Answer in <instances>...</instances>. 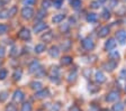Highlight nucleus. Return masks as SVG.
Instances as JSON below:
<instances>
[{"label":"nucleus","mask_w":126,"mask_h":111,"mask_svg":"<svg viewBox=\"0 0 126 111\" xmlns=\"http://www.w3.org/2000/svg\"><path fill=\"white\" fill-rule=\"evenodd\" d=\"M31 30L28 28H21L18 33V37L23 40H28L31 39Z\"/></svg>","instance_id":"423d86ee"},{"label":"nucleus","mask_w":126,"mask_h":111,"mask_svg":"<svg viewBox=\"0 0 126 111\" xmlns=\"http://www.w3.org/2000/svg\"><path fill=\"white\" fill-rule=\"evenodd\" d=\"M109 32H110V29L108 26L101 27V28L99 29V32H98V37H99V38H105L106 36H108Z\"/></svg>","instance_id":"4468645a"},{"label":"nucleus","mask_w":126,"mask_h":111,"mask_svg":"<svg viewBox=\"0 0 126 111\" xmlns=\"http://www.w3.org/2000/svg\"><path fill=\"white\" fill-rule=\"evenodd\" d=\"M101 15H102L101 17H102V18H104V19H106V20L110 18V12H109V10H108V9H105V10L102 11V13H101Z\"/></svg>","instance_id":"72a5a7b5"},{"label":"nucleus","mask_w":126,"mask_h":111,"mask_svg":"<svg viewBox=\"0 0 126 111\" xmlns=\"http://www.w3.org/2000/svg\"><path fill=\"white\" fill-rule=\"evenodd\" d=\"M45 15H46V11H45V9H42V10H39L38 12H37L36 20H41V19H43V18L45 17Z\"/></svg>","instance_id":"cd10ccee"},{"label":"nucleus","mask_w":126,"mask_h":111,"mask_svg":"<svg viewBox=\"0 0 126 111\" xmlns=\"http://www.w3.org/2000/svg\"><path fill=\"white\" fill-rule=\"evenodd\" d=\"M7 71L6 70H0V80H5L7 77Z\"/></svg>","instance_id":"58836bf2"},{"label":"nucleus","mask_w":126,"mask_h":111,"mask_svg":"<svg viewBox=\"0 0 126 111\" xmlns=\"http://www.w3.org/2000/svg\"><path fill=\"white\" fill-rule=\"evenodd\" d=\"M72 63V57L71 56H64V57H62V60H61V64L62 65H70V64Z\"/></svg>","instance_id":"5701e85b"},{"label":"nucleus","mask_w":126,"mask_h":111,"mask_svg":"<svg viewBox=\"0 0 126 111\" xmlns=\"http://www.w3.org/2000/svg\"><path fill=\"white\" fill-rule=\"evenodd\" d=\"M45 48H46V46H45V44H37L36 46H35V53H37V54H42L43 52L45 50Z\"/></svg>","instance_id":"412c9836"},{"label":"nucleus","mask_w":126,"mask_h":111,"mask_svg":"<svg viewBox=\"0 0 126 111\" xmlns=\"http://www.w3.org/2000/svg\"><path fill=\"white\" fill-rule=\"evenodd\" d=\"M9 54H10V56H17L18 55V47L13 46L11 49H10V52H9Z\"/></svg>","instance_id":"2f4dec72"},{"label":"nucleus","mask_w":126,"mask_h":111,"mask_svg":"<svg viewBox=\"0 0 126 111\" xmlns=\"http://www.w3.org/2000/svg\"><path fill=\"white\" fill-rule=\"evenodd\" d=\"M46 28H47V25L45 24V23H43V21H41V23H37V24L35 25L33 30H34V33H41V32H43V30H45Z\"/></svg>","instance_id":"ddd939ff"},{"label":"nucleus","mask_w":126,"mask_h":111,"mask_svg":"<svg viewBox=\"0 0 126 111\" xmlns=\"http://www.w3.org/2000/svg\"><path fill=\"white\" fill-rule=\"evenodd\" d=\"M77 76H78V73H77L76 70H73V72H70V74L68 75V81L69 82H74L77 79Z\"/></svg>","instance_id":"4be33fe9"},{"label":"nucleus","mask_w":126,"mask_h":111,"mask_svg":"<svg viewBox=\"0 0 126 111\" xmlns=\"http://www.w3.org/2000/svg\"><path fill=\"white\" fill-rule=\"evenodd\" d=\"M48 54H50L51 57H59L60 55V48L58 46H52L48 50Z\"/></svg>","instance_id":"2eb2a0df"},{"label":"nucleus","mask_w":126,"mask_h":111,"mask_svg":"<svg viewBox=\"0 0 126 111\" xmlns=\"http://www.w3.org/2000/svg\"><path fill=\"white\" fill-rule=\"evenodd\" d=\"M51 6H52V1H51V0H44V1H43V3H42L43 9L50 8Z\"/></svg>","instance_id":"7c9ffc66"},{"label":"nucleus","mask_w":126,"mask_h":111,"mask_svg":"<svg viewBox=\"0 0 126 111\" xmlns=\"http://www.w3.org/2000/svg\"><path fill=\"white\" fill-rule=\"evenodd\" d=\"M90 6H91V8H94V9H98L100 7V2L98 1V0H96V1H91V2H90Z\"/></svg>","instance_id":"e433bc0d"},{"label":"nucleus","mask_w":126,"mask_h":111,"mask_svg":"<svg viewBox=\"0 0 126 111\" xmlns=\"http://www.w3.org/2000/svg\"><path fill=\"white\" fill-rule=\"evenodd\" d=\"M101 111H109V110H108V109H102Z\"/></svg>","instance_id":"09e8293b"},{"label":"nucleus","mask_w":126,"mask_h":111,"mask_svg":"<svg viewBox=\"0 0 126 111\" xmlns=\"http://www.w3.org/2000/svg\"><path fill=\"white\" fill-rule=\"evenodd\" d=\"M71 5H72V8L78 10V9L81 8L82 2H81V0H72V1H71Z\"/></svg>","instance_id":"b1692460"},{"label":"nucleus","mask_w":126,"mask_h":111,"mask_svg":"<svg viewBox=\"0 0 126 111\" xmlns=\"http://www.w3.org/2000/svg\"><path fill=\"white\" fill-rule=\"evenodd\" d=\"M64 18H65V15H64V13H56L52 18V21L54 24H60L61 21H63Z\"/></svg>","instance_id":"dca6fc26"},{"label":"nucleus","mask_w":126,"mask_h":111,"mask_svg":"<svg viewBox=\"0 0 126 111\" xmlns=\"http://www.w3.org/2000/svg\"><path fill=\"white\" fill-rule=\"evenodd\" d=\"M21 111H32V104L29 102H25L21 107Z\"/></svg>","instance_id":"c756f323"},{"label":"nucleus","mask_w":126,"mask_h":111,"mask_svg":"<svg viewBox=\"0 0 126 111\" xmlns=\"http://www.w3.org/2000/svg\"><path fill=\"white\" fill-rule=\"evenodd\" d=\"M21 75H23V71L20 69L19 70H16L15 73H14V80L15 81H19L21 79Z\"/></svg>","instance_id":"393cba45"},{"label":"nucleus","mask_w":126,"mask_h":111,"mask_svg":"<svg viewBox=\"0 0 126 111\" xmlns=\"http://www.w3.org/2000/svg\"><path fill=\"white\" fill-rule=\"evenodd\" d=\"M119 79L126 80V69H123L121 72H119Z\"/></svg>","instance_id":"ea45409f"},{"label":"nucleus","mask_w":126,"mask_h":111,"mask_svg":"<svg viewBox=\"0 0 126 111\" xmlns=\"http://www.w3.org/2000/svg\"><path fill=\"white\" fill-rule=\"evenodd\" d=\"M39 67H41V64H39V62L37 61V60H34V61L29 64L28 71H29V73H36V71L39 69Z\"/></svg>","instance_id":"f8f14e48"},{"label":"nucleus","mask_w":126,"mask_h":111,"mask_svg":"<svg viewBox=\"0 0 126 111\" xmlns=\"http://www.w3.org/2000/svg\"><path fill=\"white\" fill-rule=\"evenodd\" d=\"M36 2V0H23V3H24V6H33L34 3Z\"/></svg>","instance_id":"4c0bfd02"},{"label":"nucleus","mask_w":126,"mask_h":111,"mask_svg":"<svg viewBox=\"0 0 126 111\" xmlns=\"http://www.w3.org/2000/svg\"><path fill=\"white\" fill-rule=\"evenodd\" d=\"M31 87L35 91H39L43 89V84L41 82H38V81H34V82L31 83Z\"/></svg>","instance_id":"6ab92c4d"},{"label":"nucleus","mask_w":126,"mask_h":111,"mask_svg":"<svg viewBox=\"0 0 126 111\" xmlns=\"http://www.w3.org/2000/svg\"><path fill=\"white\" fill-rule=\"evenodd\" d=\"M125 91H126V87H125Z\"/></svg>","instance_id":"8fccbe9b"},{"label":"nucleus","mask_w":126,"mask_h":111,"mask_svg":"<svg viewBox=\"0 0 126 111\" xmlns=\"http://www.w3.org/2000/svg\"><path fill=\"white\" fill-rule=\"evenodd\" d=\"M118 99H119V92L116 90L110 91L107 94V97H106V101H107V102H115Z\"/></svg>","instance_id":"0eeeda50"},{"label":"nucleus","mask_w":126,"mask_h":111,"mask_svg":"<svg viewBox=\"0 0 126 111\" xmlns=\"http://www.w3.org/2000/svg\"><path fill=\"white\" fill-rule=\"evenodd\" d=\"M116 39L121 45H125L126 44V30L121 29L116 33Z\"/></svg>","instance_id":"39448f33"},{"label":"nucleus","mask_w":126,"mask_h":111,"mask_svg":"<svg viewBox=\"0 0 126 111\" xmlns=\"http://www.w3.org/2000/svg\"><path fill=\"white\" fill-rule=\"evenodd\" d=\"M117 64H118L117 61H115V60H110V61H107V62H105V63L102 64V69L105 70V71H107V72H113L114 70L117 67Z\"/></svg>","instance_id":"f03ea898"},{"label":"nucleus","mask_w":126,"mask_h":111,"mask_svg":"<svg viewBox=\"0 0 126 111\" xmlns=\"http://www.w3.org/2000/svg\"><path fill=\"white\" fill-rule=\"evenodd\" d=\"M53 36H54V35H53V32H47L41 37V39L44 40V42H51V40L53 39Z\"/></svg>","instance_id":"a211bd4d"},{"label":"nucleus","mask_w":126,"mask_h":111,"mask_svg":"<svg viewBox=\"0 0 126 111\" xmlns=\"http://www.w3.org/2000/svg\"><path fill=\"white\" fill-rule=\"evenodd\" d=\"M8 17H9V10H6V9L0 10V19H6Z\"/></svg>","instance_id":"bb28decb"},{"label":"nucleus","mask_w":126,"mask_h":111,"mask_svg":"<svg viewBox=\"0 0 126 111\" xmlns=\"http://www.w3.org/2000/svg\"><path fill=\"white\" fill-rule=\"evenodd\" d=\"M21 16L24 19H31L32 17L34 16V10L32 7L29 6H25L23 9H21Z\"/></svg>","instance_id":"20e7f679"},{"label":"nucleus","mask_w":126,"mask_h":111,"mask_svg":"<svg viewBox=\"0 0 126 111\" xmlns=\"http://www.w3.org/2000/svg\"><path fill=\"white\" fill-rule=\"evenodd\" d=\"M47 97H50V91L47 89H45V90L42 89L39 91H36V93H35V99H37V100H42V99H45Z\"/></svg>","instance_id":"6e6552de"},{"label":"nucleus","mask_w":126,"mask_h":111,"mask_svg":"<svg viewBox=\"0 0 126 111\" xmlns=\"http://www.w3.org/2000/svg\"><path fill=\"white\" fill-rule=\"evenodd\" d=\"M7 98H8V93L7 92L0 93V101H5Z\"/></svg>","instance_id":"37998d69"},{"label":"nucleus","mask_w":126,"mask_h":111,"mask_svg":"<svg viewBox=\"0 0 126 111\" xmlns=\"http://www.w3.org/2000/svg\"><path fill=\"white\" fill-rule=\"evenodd\" d=\"M116 45H117V42H116L115 38H109V39L105 43V49L107 50V52H110V50L115 49Z\"/></svg>","instance_id":"1a4fd4ad"},{"label":"nucleus","mask_w":126,"mask_h":111,"mask_svg":"<svg viewBox=\"0 0 126 111\" xmlns=\"http://www.w3.org/2000/svg\"><path fill=\"white\" fill-rule=\"evenodd\" d=\"M98 1H99V2H106L107 0H98Z\"/></svg>","instance_id":"de8ad7c7"},{"label":"nucleus","mask_w":126,"mask_h":111,"mask_svg":"<svg viewBox=\"0 0 126 111\" xmlns=\"http://www.w3.org/2000/svg\"><path fill=\"white\" fill-rule=\"evenodd\" d=\"M89 111H99V109H98L96 106H91L89 108Z\"/></svg>","instance_id":"a18cd8bd"},{"label":"nucleus","mask_w":126,"mask_h":111,"mask_svg":"<svg viewBox=\"0 0 126 111\" xmlns=\"http://www.w3.org/2000/svg\"><path fill=\"white\" fill-rule=\"evenodd\" d=\"M8 32V26L3 24H0V35H3Z\"/></svg>","instance_id":"473e14b6"},{"label":"nucleus","mask_w":126,"mask_h":111,"mask_svg":"<svg viewBox=\"0 0 126 111\" xmlns=\"http://www.w3.org/2000/svg\"><path fill=\"white\" fill-rule=\"evenodd\" d=\"M3 55H5V48L0 47V57H2Z\"/></svg>","instance_id":"49530a36"},{"label":"nucleus","mask_w":126,"mask_h":111,"mask_svg":"<svg viewBox=\"0 0 126 111\" xmlns=\"http://www.w3.org/2000/svg\"><path fill=\"white\" fill-rule=\"evenodd\" d=\"M60 75H61L60 69H59L58 66H53L52 70H51V73H50L51 81H52V82L58 83L59 81H60Z\"/></svg>","instance_id":"f257e3e1"},{"label":"nucleus","mask_w":126,"mask_h":111,"mask_svg":"<svg viewBox=\"0 0 126 111\" xmlns=\"http://www.w3.org/2000/svg\"><path fill=\"white\" fill-rule=\"evenodd\" d=\"M5 111H17V108H16L15 104H13V103H9V104L6 107V110Z\"/></svg>","instance_id":"c9c22d12"},{"label":"nucleus","mask_w":126,"mask_h":111,"mask_svg":"<svg viewBox=\"0 0 126 111\" xmlns=\"http://www.w3.org/2000/svg\"><path fill=\"white\" fill-rule=\"evenodd\" d=\"M25 99V93L21 90H16L13 94V100L15 102H21Z\"/></svg>","instance_id":"9d476101"},{"label":"nucleus","mask_w":126,"mask_h":111,"mask_svg":"<svg viewBox=\"0 0 126 111\" xmlns=\"http://www.w3.org/2000/svg\"><path fill=\"white\" fill-rule=\"evenodd\" d=\"M82 47L86 50H92L94 48V42L91 37H86L82 39Z\"/></svg>","instance_id":"7ed1b4c3"},{"label":"nucleus","mask_w":126,"mask_h":111,"mask_svg":"<svg viewBox=\"0 0 126 111\" xmlns=\"http://www.w3.org/2000/svg\"><path fill=\"white\" fill-rule=\"evenodd\" d=\"M109 57L111 58V60H118L119 58V53H118L117 50H115V49H113V50H110L109 52Z\"/></svg>","instance_id":"a878e982"},{"label":"nucleus","mask_w":126,"mask_h":111,"mask_svg":"<svg viewBox=\"0 0 126 111\" xmlns=\"http://www.w3.org/2000/svg\"><path fill=\"white\" fill-rule=\"evenodd\" d=\"M16 11H17V8H16L15 6H14L13 8L9 10V17H13V16H15L16 15Z\"/></svg>","instance_id":"79ce46f5"},{"label":"nucleus","mask_w":126,"mask_h":111,"mask_svg":"<svg viewBox=\"0 0 126 111\" xmlns=\"http://www.w3.org/2000/svg\"><path fill=\"white\" fill-rule=\"evenodd\" d=\"M52 5L54 6V8L60 9L61 7L63 6V0H54V1L52 2Z\"/></svg>","instance_id":"c85d7f7f"},{"label":"nucleus","mask_w":126,"mask_h":111,"mask_svg":"<svg viewBox=\"0 0 126 111\" xmlns=\"http://www.w3.org/2000/svg\"><path fill=\"white\" fill-rule=\"evenodd\" d=\"M71 46V42L70 40H66L65 42V46H63V49H69Z\"/></svg>","instance_id":"c03bdc74"},{"label":"nucleus","mask_w":126,"mask_h":111,"mask_svg":"<svg viewBox=\"0 0 126 111\" xmlns=\"http://www.w3.org/2000/svg\"><path fill=\"white\" fill-rule=\"evenodd\" d=\"M97 20H98L97 13L90 12V13H88V15H87V21H88V23H96Z\"/></svg>","instance_id":"f3484780"},{"label":"nucleus","mask_w":126,"mask_h":111,"mask_svg":"<svg viewBox=\"0 0 126 111\" xmlns=\"http://www.w3.org/2000/svg\"><path fill=\"white\" fill-rule=\"evenodd\" d=\"M117 5H118V0H110V2H109V8H115Z\"/></svg>","instance_id":"a19ab883"},{"label":"nucleus","mask_w":126,"mask_h":111,"mask_svg":"<svg viewBox=\"0 0 126 111\" xmlns=\"http://www.w3.org/2000/svg\"><path fill=\"white\" fill-rule=\"evenodd\" d=\"M124 1H126V0H124Z\"/></svg>","instance_id":"3c124183"},{"label":"nucleus","mask_w":126,"mask_h":111,"mask_svg":"<svg viewBox=\"0 0 126 111\" xmlns=\"http://www.w3.org/2000/svg\"><path fill=\"white\" fill-rule=\"evenodd\" d=\"M94 81L98 83V84H102V83L106 82V76L105 74L102 73L101 71H97L94 73Z\"/></svg>","instance_id":"9b49d317"},{"label":"nucleus","mask_w":126,"mask_h":111,"mask_svg":"<svg viewBox=\"0 0 126 111\" xmlns=\"http://www.w3.org/2000/svg\"><path fill=\"white\" fill-rule=\"evenodd\" d=\"M125 109V104L123 102H117L113 106V111H124Z\"/></svg>","instance_id":"aec40b11"},{"label":"nucleus","mask_w":126,"mask_h":111,"mask_svg":"<svg viewBox=\"0 0 126 111\" xmlns=\"http://www.w3.org/2000/svg\"><path fill=\"white\" fill-rule=\"evenodd\" d=\"M60 109H61L60 103H54V104L50 108V110L48 111H60Z\"/></svg>","instance_id":"f704fd0d"}]
</instances>
